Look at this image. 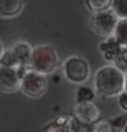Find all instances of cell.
Instances as JSON below:
<instances>
[{"label":"cell","instance_id":"cell-1","mask_svg":"<svg viewBox=\"0 0 127 132\" xmlns=\"http://www.w3.org/2000/svg\"><path fill=\"white\" fill-rule=\"evenodd\" d=\"M94 88L102 96H118L124 89V73L116 66H102L94 74Z\"/></svg>","mask_w":127,"mask_h":132},{"label":"cell","instance_id":"cell-2","mask_svg":"<svg viewBox=\"0 0 127 132\" xmlns=\"http://www.w3.org/2000/svg\"><path fill=\"white\" fill-rule=\"evenodd\" d=\"M59 63H60L59 55H57L53 45L44 44L33 47L30 62H29V69L30 70L48 76L59 68Z\"/></svg>","mask_w":127,"mask_h":132},{"label":"cell","instance_id":"cell-3","mask_svg":"<svg viewBox=\"0 0 127 132\" xmlns=\"http://www.w3.org/2000/svg\"><path fill=\"white\" fill-rule=\"evenodd\" d=\"M33 47L25 40H16L3 51L0 66H10L16 69H29Z\"/></svg>","mask_w":127,"mask_h":132},{"label":"cell","instance_id":"cell-4","mask_svg":"<svg viewBox=\"0 0 127 132\" xmlns=\"http://www.w3.org/2000/svg\"><path fill=\"white\" fill-rule=\"evenodd\" d=\"M63 73H64V77L68 81L82 85L90 77V66L85 58L72 55L64 61Z\"/></svg>","mask_w":127,"mask_h":132},{"label":"cell","instance_id":"cell-5","mask_svg":"<svg viewBox=\"0 0 127 132\" xmlns=\"http://www.w3.org/2000/svg\"><path fill=\"white\" fill-rule=\"evenodd\" d=\"M47 88H48L47 76L40 74V73L34 72V70H30V69H27L26 72L23 73L19 89L22 91L26 96L37 99V98L43 96V95L47 92Z\"/></svg>","mask_w":127,"mask_h":132},{"label":"cell","instance_id":"cell-6","mask_svg":"<svg viewBox=\"0 0 127 132\" xmlns=\"http://www.w3.org/2000/svg\"><path fill=\"white\" fill-rule=\"evenodd\" d=\"M119 18L112 12V10H105L94 12L92 15V28L93 30L101 37H109L113 35Z\"/></svg>","mask_w":127,"mask_h":132},{"label":"cell","instance_id":"cell-7","mask_svg":"<svg viewBox=\"0 0 127 132\" xmlns=\"http://www.w3.org/2000/svg\"><path fill=\"white\" fill-rule=\"evenodd\" d=\"M27 69H16L10 66H0V92L11 94L19 89L20 80Z\"/></svg>","mask_w":127,"mask_h":132},{"label":"cell","instance_id":"cell-8","mask_svg":"<svg viewBox=\"0 0 127 132\" xmlns=\"http://www.w3.org/2000/svg\"><path fill=\"white\" fill-rule=\"evenodd\" d=\"M74 114L81 124L89 125V124H94L98 120L100 110L93 102H82V103H75Z\"/></svg>","mask_w":127,"mask_h":132},{"label":"cell","instance_id":"cell-9","mask_svg":"<svg viewBox=\"0 0 127 132\" xmlns=\"http://www.w3.org/2000/svg\"><path fill=\"white\" fill-rule=\"evenodd\" d=\"M41 132H79V121L71 116L63 114L45 125Z\"/></svg>","mask_w":127,"mask_h":132},{"label":"cell","instance_id":"cell-10","mask_svg":"<svg viewBox=\"0 0 127 132\" xmlns=\"http://www.w3.org/2000/svg\"><path fill=\"white\" fill-rule=\"evenodd\" d=\"M100 51H101L102 58H104L105 61L113 63V62L116 61V58L119 56L120 51H122V45L118 43L113 36H109V37H107L104 41H101Z\"/></svg>","mask_w":127,"mask_h":132},{"label":"cell","instance_id":"cell-11","mask_svg":"<svg viewBox=\"0 0 127 132\" xmlns=\"http://www.w3.org/2000/svg\"><path fill=\"white\" fill-rule=\"evenodd\" d=\"M25 0H0V16L14 18L23 10Z\"/></svg>","mask_w":127,"mask_h":132},{"label":"cell","instance_id":"cell-12","mask_svg":"<svg viewBox=\"0 0 127 132\" xmlns=\"http://www.w3.org/2000/svg\"><path fill=\"white\" fill-rule=\"evenodd\" d=\"M113 37L122 47H127V19H119L113 32Z\"/></svg>","mask_w":127,"mask_h":132},{"label":"cell","instance_id":"cell-13","mask_svg":"<svg viewBox=\"0 0 127 132\" xmlns=\"http://www.w3.org/2000/svg\"><path fill=\"white\" fill-rule=\"evenodd\" d=\"M96 92L92 87L88 85H79V88L75 92V101L77 103H82V102H93Z\"/></svg>","mask_w":127,"mask_h":132},{"label":"cell","instance_id":"cell-14","mask_svg":"<svg viewBox=\"0 0 127 132\" xmlns=\"http://www.w3.org/2000/svg\"><path fill=\"white\" fill-rule=\"evenodd\" d=\"M85 3H86V6H88L89 10L94 14V12L109 10L112 0H85Z\"/></svg>","mask_w":127,"mask_h":132},{"label":"cell","instance_id":"cell-15","mask_svg":"<svg viewBox=\"0 0 127 132\" xmlns=\"http://www.w3.org/2000/svg\"><path fill=\"white\" fill-rule=\"evenodd\" d=\"M111 10L119 19H127V0H112Z\"/></svg>","mask_w":127,"mask_h":132},{"label":"cell","instance_id":"cell-16","mask_svg":"<svg viewBox=\"0 0 127 132\" xmlns=\"http://www.w3.org/2000/svg\"><path fill=\"white\" fill-rule=\"evenodd\" d=\"M113 66H116L124 74L127 73V47H122V51L116 58V61L113 62Z\"/></svg>","mask_w":127,"mask_h":132},{"label":"cell","instance_id":"cell-17","mask_svg":"<svg viewBox=\"0 0 127 132\" xmlns=\"http://www.w3.org/2000/svg\"><path fill=\"white\" fill-rule=\"evenodd\" d=\"M90 132H112V125L108 121H97L93 124Z\"/></svg>","mask_w":127,"mask_h":132},{"label":"cell","instance_id":"cell-18","mask_svg":"<svg viewBox=\"0 0 127 132\" xmlns=\"http://www.w3.org/2000/svg\"><path fill=\"white\" fill-rule=\"evenodd\" d=\"M118 96H119V99H118L119 107H120L123 111H127V92H124V91H123L122 94L118 95Z\"/></svg>","mask_w":127,"mask_h":132},{"label":"cell","instance_id":"cell-19","mask_svg":"<svg viewBox=\"0 0 127 132\" xmlns=\"http://www.w3.org/2000/svg\"><path fill=\"white\" fill-rule=\"evenodd\" d=\"M123 91L127 92V73L124 74V89H123Z\"/></svg>","mask_w":127,"mask_h":132},{"label":"cell","instance_id":"cell-20","mask_svg":"<svg viewBox=\"0 0 127 132\" xmlns=\"http://www.w3.org/2000/svg\"><path fill=\"white\" fill-rule=\"evenodd\" d=\"M3 51H4V47H3V43L0 41V58H2V55H3Z\"/></svg>","mask_w":127,"mask_h":132},{"label":"cell","instance_id":"cell-21","mask_svg":"<svg viewBox=\"0 0 127 132\" xmlns=\"http://www.w3.org/2000/svg\"><path fill=\"white\" fill-rule=\"evenodd\" d=\"M123 132H127V122H126V125H124V128H123Z\"/></svg>","mask_w":127,"mask_h":132}]
</instances>
